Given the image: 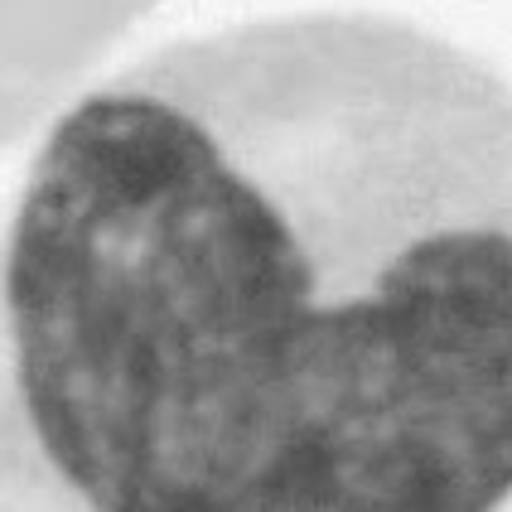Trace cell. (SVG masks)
Masks as SVG:
<instances>
[{
	"instance_id": "1",
	"label": "cell",
	"mask_w": 512,
	"mask_h": 512,
	"mask_svg": "<svg viewBox=\"0 0 512 512\" xmlns=\"http://www.w3.org/2000/svg\"><path fill=\"white\" fill-rule=\"evenodd\" d=\"M0 512H512V83L305 10L49 126L0 223Z\"/></svg>"
}]
</instances>
